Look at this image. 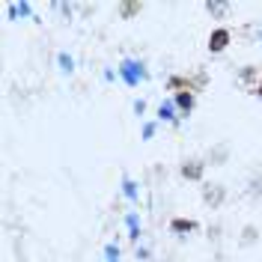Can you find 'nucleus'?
Instances as JSON below:
<instances>
[{"mask_svg": "<svg viewBox=\"0 0 262 262\" xmlns=\"http://www.w3.org/2000/svg\"><path fill=\"white\" fill-rule=\"evenodd\" d=\"M203 167H206L203 161H196V158H191V161H185V164H182V176H185V179H194V182H200V179H203Z\"/></svg>", "mask_w": 262, "mask_h": 262, "instance_id": "nucleus-5", "label": "nucleus"}, {"mask_svg": "<svg viewBox=\"0 0 262 262\" xmlns=\"http://www.w3.org/2000/svg\"><path fill=\"white\" fill-rule=\"evenodd\" d=\"M57 60H60V69H63L66 75H72V72H75V60H72L69 54H60Z\"/></svg>", "mask_w": 262, "mask_h": 262, "instance_id": "nucleus-10", "label": "nucleus"}, {"mask_svg": "<svg viewBox=\"0 0 262 262\" xmlns=\"http://www.w3.org/2000/svg\"><path fill=\"white\" fill-rule=\"evenodd\" d=\"M229 39H232V36H229L227 27H214L212 36H209V51H212V54H221V51L229 45Z\"/></svg>", "mask_w": 262, "mask_h": 262, "instance_id": "nucleus-2", "label": "nucleus"}, {"mask_svg": "<svg viewBox=\"0 0 262 262\" xmlns=\"http://www.w3.org/2000/svg\"><path fill=\"white\" fill-rule=\"evenodd\" d=\"M104 256H107V262H119V247L107 245V247H104Z\"/></svg>", "mask_w": 262, "mask_h": 262, "instance_id": "nucleus-12", "label": "nucleus"}, {"mask_svg": "<svg viewBox=\"0 0 262 262\" xmlns=\"http://www.w3.org/2000/svg\"><path fill=\"white\" fill-rule=\"evenodd\" d=\"M179 107H176V101L173 98H164L161 104H158V119L161 122H179Z\"/></svg>", "mask_w": 262, "mask_h": 262, "instance_id": "nucleus-3", "label": "nucleus"}, {"mask_svg": "<svg viewBox=\"0 0 262 262\" xmlns=\"http://www.w3.org/2000/svg\"><path fill=\"white\" fill-rule=\"evenodd\" d=\"M122 194L128 196V200H137V185H134V182H131L128 176L122 179Z\"/></svg>", "mask_w": 262, "mask_h": 262, "instance_id": "nucleus-9", "label": "nucleus"}, {"mask_svg": "<svg viewBox=\"0 0 262 262\" xmlns=\"http://www.w3.org/2000/svg\"><path fill=\"white\" fill-rule=\"evenodd\" d=\"M152 134H155V122H146V125H143V140H149Z\"/></svg>", "mask_w": 262, "mask_h": 262, "instance_id": "nucleus-13", "label": "nucleus"}, {"mask_svg": "<svg viewBox=\"0 0 262 262\" xmlns=\"http://www.w3.org/2000/svg\"><path fill=\"white\" fill-rule=\"evenodd\" d=\"M259 42H262V27H259Z\"/></svg>", "mask_w": 262, "mask_h": 262, "instance_id": "nucleus-16", "label": "nucleus"}, {"mask_svg": "<svg viewBox=\"0 0 262 262\" xmlns=\"http://www.w3.org/2000/svg\"><path fill=\"white\" fill-rule=\"evenodd\" d=\"M116 75L128 83V86H140V81H146L149 78L146 66L140 63V60H134V57H125V60L119 63V69H116Z\"/></svg>", "mask_w": 262, "mask_h": 262, "instance_id": "nucleus-1", "label": "nucleus"}, {"mask_svg": "<svg viewBox=\"0 0 262 262\" xmlns=\"http://www.w3.org/2000/svg\"><path fill=\"white\" fill-rule=\"evenodd\" d=\"M143 111H146V101H143V98H140V101H134V114L143 116Z\"/></svg>", "mask_w": 262, "mask_h": 262, "instance_id": "nucleus-14", "label": "nucleus"}, {"mask_svg": "<svg viewBox=\"0 0 262 262\" xmlns=\"http://www.w3.org/2000/svg\"><path fill=\"white\" fill-rule=\"evenodd\" d=\"M30 15V3H9V18H24Z\"/></svg>", "mask_w": 262, "mask_h": 262, "instance_id": "nucleus-7", "label": "nucleus"}, {"mask_svg": "<svg viewBox=\"0 0 262 262\" xmlns=\"http://www.w3.org/2000/svg\"><path fill=\"white\" fill-rule=\"evenodd\" d=\"M176 107H179V114L182 116H188L191 111H194V104H196V98H194V93L191 90H182V93H176Z\"/></svg>", "mask_w": 262, "mask_h": 262, "instance_id": "nucleus-4", "label": "nucleus"}, {"mask_svg": "<svg viewBox=\"0 0 262 262\" xmlns=\"http://www.w3.org/2000/svg\"><path fill=\"white\" fill-rule=\"evenodd\" d=\"M256 96L262 98V78H259V83H256Z\"/></svg>", "mask_w": 262, "mask_h": 262, "instance_id": "nucleus-15", "label": "nucleus"}, {"mask_svg": "<svg viewBox=\"0 0 262 262\" xmlns=\"http://www.w3.org/2000/svg\"><path fill=\"white\" fill-rule=\"evenodd\" d=\"M170 229H173V232H191V229H196V224L194 221H185V217H176V221L170 224Z\"/></svg>", "mask_w": 262, "mask_h": 262, "instance_id": "nucleus-6", "label": "nucleus"}, {"mask_svg": "<svg viewBox=\"0 0 262 262\" xmlns=\"http://www.w3.org/2000/svg\"><path fill=\"white\" fill-rule=\"evenodd\" d=\"M125 224H128V232H131V238L137 242V238H140V221H137V214L131 212L128 217H125Z\"/></svg>", "mask_w": 262, "mask_h": 262, "instance_id": "nucleus-8", "label": "nucleus"}, {"mask_svg": "<svg viewBox=\"0 0 262 262\" xmlns=\"http://www.w3.org/2000/svg\"><path fill=\"white\" fill-rule=\"evenodd\" d=\"M229 6L227 3H206V12H212V15H221V12H227Z\"/></svg>", "mask_w": 262, "mask_h": 262, "instance_id": "nucleus-11", "label": "nucleus"}]
</instances>
